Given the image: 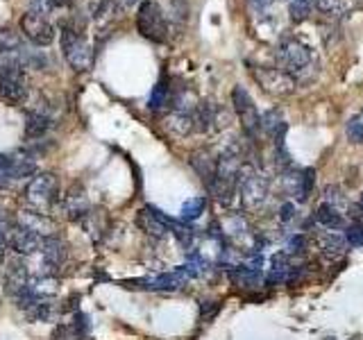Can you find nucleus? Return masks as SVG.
<instances>
[{
	"mask_svg": "<svg viewBox=\"0 0 363 340\" xmlns=\"http://www.w3.org/2000/svg\"><path fill=\"white\" fill-rule=\"evenodd\" d=\"M52 128V118L45 116L41 111L28 113L26 118V139H41V136L48 134V130Z\"/></svg>",
	"mask_w": 363,
	"mask_h": 340,
	"instance_id": "412c9836",
	"label": "nucleus"
},
{
	"mask_svg": "<svg viewBox=\"0 0 363 340\" xmlns=\"http://www.w3.org/2000/svg\"><path fill=\"white\" fill-rule=\"evenodd\" d=\"M220 311V304L218 302H202L200 304V315H202V322H211L216 315Z\"/></svg>",
	"mask_w": 363,
	"mask_h": 340,
	"instance_id": "7c9ffc66",
	"label": "nucleus"
},
{
	"mask_svg": "<svg viewBox=\"0 0 363 340\" xmlns=\"http://www.w3.org/2000/svg\"><path fill=\"white\" fill-rule=\"evenodd\" d=\"M136 30H139L143 39L155 41V43H164L168 39L166 16L155 0H143L141 3L139 14H136Z\"/></svg>",
	"mask_w": 363,
	"mask_h": 340,
	"instance_id": "7ed1b4c3",
	"label": "nucleus"
},
{
	"mask_svg": "<svg viewBox=\"0 0 363 340\" xmlns=\"http://www.w3.org/2000/svg\"><path fill=\"white\" fill-rule=\"evenodd\" d=\"M28 77L23 66L3 64L0 66V100L7 105H23L28 100Z\"/></svg>",
	"mask_w": 363,
	"mask_h": 340,
	"instance_id": "20e7f679",
	"label": "nucleus"
},
{
	"mask_svg": "<svg viewBox=\"0 0 363 340\" xmlns=\"http://www.w3.org/2000/svg\"><path fill=\"white\" fill-rule=\"evenodd\" d=\"M261 132L268 134L277 145H284V134H286V123L281 118L279 109H268L261 113Z\"/></svg>",
	"mask_w": 363,
	"mask_h": 340,
	"instance_id": "f3484780",
	"label": "nucleus"
},
{
	"mask_svg": "<svg viewBox=\"0 0 363 340\" xmlns=\"http://www.w3.org/2000/svg\"><path fill=\"white\" fill-rule=\"evenodd\" d=\"M14 179V159L11 154H0V188H5Z\"/></svg>",
	"mask_w": 363,
	"mask_h": 340,
	"instance_id": "393cba45",
	"label": "nucleus"
},
{
	"mask_svg": "<svg viewBox=\"0 0 363 340\" xmlns=\"http://www.w3.org/2000/svg\"><path fill=\"white\" fill-rule=\"evenodd\" d=\"M7 247H9V241H7V232L3 230V227H0V261H5Z\"/></svg>",
	"mask_w": 363,
	"mask_h": 340,
	"instance_id": "f704fd0d",
	"label": "nucleus"
},
{
	"mask_svg": "<svg viewBox=\"0 0 363 340\" xmlns=\"http://www.w3.org/2000/svg\"><path fill=\"white\" fill-rule=\"evenodd\" d=\"M230 279L236 283L238 288H259L261 281H264V277H261V272L255 270V268H247V266H234L230 268Z\"/></svg>",
	"mask_w": 363,
	"mask_h": 340,
	"instance_id": "6ab92c4d",
	"label": "nucleus"
},
{
	"mask_svg": "<svg viewBox=\"0 0 363 340\" xmlns=\"http://www.w3.org/2000/svg\"><path fill=\"white\" fill-rule=\"evenodd\" d=\"M18 222L23 225V227H28V230H32V232H37L39 236H52V232H55V222L48 218L45 213H41L39 209H23L21 213H18Z\"/></svg>",
	"mask_w": 363,
	"mask_h": 340,
	"instance_id": "2eb2a0df",
	"label": "nucleus"
},
{
	"mask_svg": "<svg viewBox=\"0 0 363 340\" xmlns=\"http://www.w3.org/2000/svg\"><path fill=\"white\" fill-rule=\"evenodd\" d=\"M62 55L66 64L77 73H84L94 66V48L86 41L84 32L75 26L62 28Z\"/></svg>",
	"mask_w": 363,
	"mask_h": 340,
	"instance_id": "f257e3e1",
	"label": "nucleus"
},
{
	"mask_svg": "<svg viewBox=\"0 0 363 340\" xmlns=\"http://www.w3.org/2000/svg\"><path fill=\"white\" fill-rule=\"evenodd\" d=\"M295 3H304V5H313V0H295Z\"/></svg>",
	"mask_w": 363,
	"mask_h": 340,
	"instance_id": "ea45409f",
	"label": "nucleus"
},
{
	"mask_svg": "<svg viewBox=\"0 0 363 340\" xmlns=\"http://www.w3.org/2000/svg\"><path fill=\"white\" fill-rule=\"evenodd\" d=\"M232 105H234L238 120H241L243 132L250 136V139H255V136L261 132V113L255 105L252 96L247 94V89H243L241 84H236L232 89Z\"/></svg>",
	"mask_w": 363,
	"mask_h": 340,
	"instance_id": "423d86ee",
	"label": "nucleus"
},
{
	"mask_svg": "<svg viewBox=\"0 0 363 340\" xmlns=\"http://www.w3.org/2000/svg\"><path fill=\"white\" fill-rule=\"evenodd\" d=\"M345 241L350 247H363V225H350L345 227Z\"/></svg>",
	"mask_w": 363,
	"mask_h": 340,
	"instance_id": "cd10ccee",
	"label": "nucleus"
},
{
	"mask_svg": "<svg viewBox=\"0 0 363 340\" xmlns=\"http://www.w3.org/2000/svg\"><path fill=\"white\" fill-rule=\"evenodd\" d=\"M196 111H170L166 120V128L175 136H189L196 132Z\"/></svg>",
	"mask_w": 363,
	"mask_h": 340,
	"instance_id": "a211bd4d",
	"label": "nucleus"
},
{
	"mask_svg": "<svg viewBox=\"0 0 363 340\" xmlns=\"http://www.w3.org/2000/svg\"><path fill=\"white\" fill-rule=\"evenodd\" d=\"M252 77L257 79V84L266 91L268 96H291L298 89V79L293 73L284 71V68H272V66H259L252 68Z\"/></svg>",
	"mask_w": 363,
	"mask_h": 340,
	"instance_id": "39448f33",
	"label": "nucleus"
},
{
	"mask_svg": "<svg viewBox=\"0 0 363 340\" xmlns=\"http://www.w3.org/2000/svg\"><path fill=\"white\" fill-rule=\"evenodd\" d=\"M313 5L320 11H332V9H336L338 0H313Z\"/></svg>",
	"mask_w": 363,
	"mask_h": 340,
	"instance_id": "72a5a7b5",
	"label": "nucleus"
},
{
	"mask_svg": "<svg viewBox=\"0 0 363 340\" xmlns=\"http://www.w3.org/2000/svg\"><path fill=\"white\" fill-rule=\"evenodd\" d=\"M57 193H60L57 177L52 173H37L30 179V184L26 186V200L34 209L50 207V204L55 202V198H57Z\"/></svg>",
	"mask_w": 363,
	"mask_h": 340,
	"instance_id": "0eeeda50",
	"label": "nucleus"
},
{
	"mask_svg": "<svg viewBox=\"0 0 363 340\" xmlns=\"http://www.w3.org/2000/svg\"><path fill=\"white\" fill-rule=\"evenodd\" d=\"M73 0H55V7H68Z\"/></svg>",
	"mask_w": 363,
	"mask_h": 340,
	"instance_id": "58836bf2",
	"label": "nucleus"
},
{
	"mask_svg": "<svg viewBox=\"0 0 363 340\" xmlns=\"http://www.w3.org/2000/svg\"><path fill=\"white\" fill-rule=\"evenodd\" d=\"M270 191V179L259 168L243 164L238 175V200L245 209H257L266 202Z\"/></svg>",
	"mask_w": 363,
	"mask_h": 340,
	"instance_id": "f03ea898",
	"label": "nucleus"
},
{
	"mask_svg": "<svg viewBox=\"0 0 363 340\" xmlns=\"http://www.w3.org/2000/svg\"><path fill=\"white\" fill-rule=\"evenodd\" d=\"M139 227L155 238H166L168 234H173L175 220L166 218L162 211H157L155 207H145L139 211Z\"/></svg>",
	"mask_w": 363,
	"mask_h": 340,
	"instance_id": "f8f14e48",
	"label": "nucleus"
},
{
	"mask_svg": "<svg viewBox=\"0 0 363 340\" xmlns=\"http://www.w3.org/2000/svg\"><path fill=\"white\" fill-rule=\"evenodd\" d=\"M345 134L352 143H363V109L357 113V116H352L345 125Z\"/></svg>",
	"mask_w": 363,
	"mask_h": 340,
	"instance_id": "b1692460",
	"label": "nucleus"
},
{
	"mask_svg": "<svg viewBox=\"0 0 363 340\" xmlns=\"http://www.w3.org/2000/svg\"><path fill=\"white\" fill-rule=\"evenodd\" d=\"M41 261L48 268V275H52V270H57L66 261V245L57 236H45L41 247Z\"/></svg>",
	"mask_w": 363,
	"mask_h": 340,
	"instance_id": "ddd939ff",
	"label": "nucleus"
},
{
	"mask_svg": "<svg viewBox=\"0 0 363 340\" xmlns=\"http://www.w3.org/2000/svg\"><path fill=\"white\" fill-rule=\"evenodd\" d=\"M132 5H136V0H118V7L121 9H130Z\"/></svg>",
	"mask_w": 363,
	"mask_h": 340,
	"instance_id": "4c0bfd02",
	"label": "nucleus"
},
{
	"mask_svg": "<svg viewBox=\"0 0 363 340\" xmlns=\"http://www.w3.org/2000/svg\"><path fill=\"white\" fill-rule=\"evenodd\" d=\"M298 213L295 211V204L293 202H286V204H281V209H279V218H281V222H289V220H293V215Z\"/></svg>",
	"mask_w": 363,
	"mask_h": 340,
	"instance_id": "2f4dec72",
	"label": "nucleus"
},
{
	"mask_svg": "<svg viewBox=\"0 0 363 340\" xmlns=\"http://www.w3.org/2000/svg\"><path fill=\"white\" fill-rule=\"evenodd\" d=\"M352 218H354L357 225H363V193H361V198L357 202V207H354V213H352Z\"/></svg>",
	"mask_w": 363,
	"mask_h": 340,
	"instance_id": "c9c22d12",
	"label": "nucleus"
},
{
	"mask_svg": "<svg viewBox=\"0 0 363 340\" xmlns=\"http://www.w3.org/2000/svg\"><path fill=\"white\" fill-rule=\"evenodd\" d=\"M315 220L318 225H323L325 230H332V232H338V230H345V218H343V213H340L336 207H332V204H327L323 202L320 207H318L315 211Z\"/></svg>",
	"mask_w": 363,
	"mask_h": 340,
	"instance_id": "aec40b11",
	"label": "nucleus"
},
{
	"mask_svg": "<svg viewBox=\"0 0 363 340\" xmlns=\"http://www.w3.org/2000/svg\"><path fill=\"white\" fill-rule=\"evenodd\" d=\"M204 207H207V198H191L186 200L184 204H182V209H179V218L182 222H193V220H198L200 215L204 213Z\"/></svg>",
	"mask_w": 363,
	"mask_h": 340,
	"instance_id": "5701e85b",
	"label": "nucleus"
},
{
	"mask_svg": "<svg viewBox=\"0 0 363 340\" xmlns=\"http://www.w3.org/2000/svg\"><path fill=\"white\" fill-rule=\"evenodd\" d=\"M73 327H75V332L82 336V338H86V334L91 332V317L86 315V313H75V317H73Z\"/></svg>",
	"mask_w": 363,
	"mask_h": 340,
	"instance_id": "c756f323",
	"label": "nucleus"
},
{
	"mask_svg": "<svg viewBox=\"0 0 363 340\" xmlns=\"http://www.w3.org/2000/svg\"><path fill=\"white\" fill-rule=\"evenodd\" d=\"M191 166L193 170L200 175V179L207 184V188H211L213 179H216V166H218V157H213L209 150H198L191 154Z\"/></svg>",
	"mask_w": 363,
	"mask_h": 340,
	"instance_id": "4468645a",
	"label": "nucleus"
},
{
	"mask_svg": "<svg viewBox=\"0 0 363 340\" xmlns=\"http://www.w3.org/2000/svg\"><path fill=\"white\" fill-rule=\"evenodd\" d=\"M318 247H320V252L327 256V259H340L345 256L347 252V241H345V234L340 236L332 230H327L323 234H318Z\"/></svg>",
	"mask_w": 363,
	"mask_h": 340,
	"instance_id": "dca6fc26",
	"label": "nucleus"
},
{
	"mask_svg": "<svg viewBox=\"0 0 363 340\" xmlns=\"http://www.w3.org/2000/svg\"><path fill=\"white\" fill-rule=\"evenodd\" d=\"M7 241H9V247L14 249V254L18 256H32L37 252L41 254V247H43V236L28 230V227H23L21 222L9 227Z\"/></svg>",
	"mask_w": 363,
	"mask_h": 340,
	"instance_id": "1a4fd4ad",
	"label": "nucleus"
},
{
	"mask_svg": "<svg viewBox=\"0 0 363 340\" xmlns=\"http://www.w3.org/2000/svg\"><path fill=\"white\" fill-rule=\"evenodd\" d=\"M30 3V11L32 14H39V16H50L52 9H55V0H28Z\"/></svg>",
	"mask_w": 363,
	"mask_h": 340,
	"instance_id": "c85d7f7f",
	"label": "nucleus"
},
{
	"mask_svg": "<svg viewBox=\"0 0 363 340\" xmlns=\"http://www.w3.org/2000/svg\"><path fill=\"white\" fill-rule=\"evenodd\" d=\"M313 181H315V170L304 168V170L289 173L286 177H284V191H286V196L295 198L298 202H306L311 196Z\"/></svg>",
	"mask_w": 363,
	"mask_h": 340,
	"instance_id": "9b49d317",
	"label": "nucleus"
},
{
	"mask_svg": "<svg viewBox=\"0 0 363 340\" xmlns=\"http://www.w3.org/2000/svg\"><path fill=\"white\" fill-rule=\"evenodd\" d=\"M21 32L34 43V45H50L55 41V28L48 21L39 14H28L21 16Z\"/></svg>",
	"mask_w": 363,
	"mask_h": 340,
	"instance_id": "9d476101",
	"label": "nucleus"
},
{
	"mask_svg": "<svg viewBox=\"0 0 363 340\" xmlns=\"http://www.w3.org/2000/svg\"><path fill=\"white\" fill-rule=\"evenodd\" d=\"M250 7H252V11H264L272 5V0H247Z\"/></svg>",
	"mask_w": 363,
	"mask_h": 340,
	"instance_id": "e433bc0d",
	"label": "nucleus"
},
{
	"mask_svg": "<svg viewBox=\"0 0 363 340\" xmlns=\"http://www.w3.org/2000/svg\"><path fill=\"white\" fill-rule=\"evenodd\" d=\"M289 252L291 254H300V252H304V236H293L291 238V243H289Z\"/></svg>",
	"mask_w": 363,
	"mask_h": 340,
	"instance_id": "473e14b6",
	"label": "nucleus"
},
{
	"mask_svg": "<svg viewBox=\"0 0 363 340\" xmlns=\"http://www.w3.org/2000/svg\"><path fill=\"white\" fill-rule=\"evenodd\" d=\"M170 86L166 79H159V82L155 84L152 94H150V100H147V107H150L152 111H162L164 107L170 105Z\"/></svg>",
	"mask_w": 363,
	"mask_h": 340,
	"instance_id": "4be33fe9",
	"label": "nucleus"
},
{
	"mask_svg": "<svg viewBox=\"0 0 363 340\" xmlns=\"http://www.w3.org/2000/svg\"><path fill=\"white\" fill-rule=\"evenodd\" d=\"M277 60L281 62L284 71H304L311 66V48L298 39H284L277 48Z\"/></svg>",
	"mask_w": 363,
	"mask_h": 340,
	"instance_id": "6e6552de",
	"label": "nucleus"
},
{
	"mask_svg": "<svg viewBox=\"0 0 363 340\" xmlns=\"http://www.w3.org/2000/svg\"><path fill=\"white\" fill-rule=\"evenodd\" d=\"M289 14L293 23H302L309 18L311 14V5H304V3H295V0H289Z\"/></svg>",
	"mask_w": 363,
	"mask_h": 340,
	"instance_id": "bb28decb",
	"label": "nucleus"
},
{
	"mask_svg": "<svg viewBox=\"0 0 363 340\" xmlns=\"http://www.w3.org/2000/svg\"><path fill=\"white\" fill-rule=\"evenodd\" d=\"M325 202L332 204V207H336L338 211L347 207V200H345L343 191H340L338 186H327L325 188Z\"/></svg>",
	"mask_w": 363,
	"mask_h": 340,
	"instance_id": "a878e982",
	"label": "nucleus"
}]
</instances>
